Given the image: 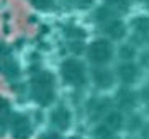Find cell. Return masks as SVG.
Masks as SVG:
<instances>
[{"instance_id":"10","label":"cell","mask_w":149,"mask_h":139,"mask_svg":"<svg viewBox=\"0 0 149 139\" xmlns=\"http://www.w3.org/2000/svg\"><path fill=\"white\" fill-rule=\"evenodd\" d=\"M95 139H115V138L111 136V133L107 128L100 126V128H97V131H95Z\"/></svg>"},{"instance_id":"9","label":"cell","mask_w":149,"mask_h":139,"mask_svg":"<svg viewBox=\"0 0 149 139\" xmlns=\"http://www.w3.org/2000/svg\"><path fill=\"white\" fill-rule=\"evenodd\" d=\"M121 123H123V120H121V115L120 113H110L107 116V124H108L110 129H115V131L120 129Z\"/></svg>"},{"instance_id":"13","label":"cell","mask_w":149,"mask_h":139,"mask_svg":"<svg viewBox=\"0 0 149 139\" xmlns=\"http://www.w3.org/2000/svg\"><path fill=\"white\" fill-rule=\"evenodd\" d=\"M108 3L115 5V7H120V8H125L128 5V0H107Z\"/></svg>"},{"instance_id":"16","label":"cell","mask_w":149,"mask_h":139,"mask_svg":"<svg viewBox=\"0 0 149 139\" xmlns=\"http://www.w3.org/2000/svg\"><path fill=\"white\" fill-rule=\"evenodd\" d=\"M44 139H61V138H59L57 134H49L48 138H44Z\"/></svg>"},{"instance_id":"7","label":"cell","mask_w":149,"mask_h":139,"mask_svg":"<svg viewBox=\"0 0 149 139\" xmlns=\"http://www.w3.org/2000/svg\"><path fill=\"white\" fill-rule=\"evenodd\" d=\"M53 123L57 128H61V129L67 128L69 126V111L64 110V108L56 110V111L53 113Z\"/></svg>"},{"instance_id":"8","label":"cell","mask_w":149,"mask_h":139,"mask_svg":"<svg viewBox=\"0 0 149 139\" xmlns=\"http://www.w3.org/2000/svg\"><path fill=\"white\" fill-rule=\"evenodd\" d=\"M125 31H126L125 25H123L121 22H118V20H115V22H111V23L107 25V33L115 39L123 38V36H125Z\"/></svg>"},{"instance_id":"12","label":"cell","mask_w":149,"mask_h":139,"mask_svg":"<svg viewBox=\"0 0 149 139\" xmlns=\"http://www.w3.org/2000/svg\"><path fill=\"white\" fill-rule=\"evenodd\" d=\"M133 54H134L133 48H128V46L121 48V51H120V56H121V57H125V59H128V57H133Z\"/></svg>"},{"instance_id":"2","label":"cell","mask_w":149,"mask_h":139,"mask_svg":"<svg viewBox=\"0 0 149 139\" xmlns=\"http://www.w3.org/2000/svg\"><path fill=\"white\" fill-rule=\"evenodd\" d=\"M111 44L108 41H95V43L90 44V48H88V57H90V61L97 62V64H103L107 62L111 57Z\"/></svg>"},{"instance_id":"15","label":"cell","mask_w":149,"mask_h":139,"mask_svg":"<svg viewBox=\"0 0 149 139\" xmlns=\"http://www.w3.org/2000/svg\"><path fill=\"white\" fill-rule=\"evenodd\" d=\"M97 13H98V15H97L98 18H107V15H108V12H107V10H103V8H100Z\"/></svg>"},{"instance_id":"6","label":"cell","mask_w":149,"mask_h":139,"mask_svg":"<svg viewBox=\"0 0 149 139\" xmlns=\"http://www.w3.org/2000/svg\"><path fill=\"white\" fill-rule=\"evenodd\" d=\"M118 74H120V77L123 79V82H133L136 79L138 69H136L134 64H123V65H120Z\"/></svg>"},{"instance_id":"5","label":"cell","mask_w":149,"mask_h":139,"mask_svg":"<svg viewBox=\"0 0 149 139\" xmlns=\"http://www.w3.org/2000/svg\"><path fill=\"white\" fill-rule=\"evenodd\" d=\"M93 79L98 87H110L113 83V75L110 74L107 69H98L93 72Z\"/></svg>"},{"instance_id":"3","label":"cell","mask_w":149,"mask_h":139,"mask_svg":"<svg viewBox=\"0 0 149 139\" xmlns=\"http://www.w3.org/2000/svg\"><path fill=\"white\" fill-rule=\"evenodd\" d=\"M62 77L69 83H82L84 82V65L77 61H66L62 64Z\"/></svg>"},{"instance_id":"11","label":"cell","mask_w":149,"mask_h":139,"mask_svg":"<svg viewBox=\"0 0 149 139\" xmlns=\"http://www.w3.org/2000/svg\"><path fill=\"white\" fill-rule=\"evenodd\" d=\"M121 97H125V98H121V105H123V106H133V103H134V97H133L131 93H128L126 90H123Z\"/></svg>"},{"instance_id":"14","label":"cell","mask_w":149,"mask_h":139,"mask_svg":"<svg viewBox=\"0 0 149 139\" xmlns=\"http://www.w3.org/2000/svg\"><path fill=\"white\" fill-rule=\"evenodd\" d=\"M35 3L38 5V7H43L44 8V7H48V5L51 3V0H35Z\"/></svg>"},{"instance_id":"4","label":"cell","mask_w":149,"mask_h":139,"mask_svg":"<svg viewBox=\"0 0 149 139\" xmlns=\"http://www.w3.org/2000/svg\"><path fill=\"white\" fill-rule=\"evenodd\" d=\"M13 134L17 139H26L30 136V124L25 118L18 116L13 123Z\"/></svg>"},{"instance_id":"1","label":"cell","mask_w":149,"mask_h":139,"mask_svg":"<svg viewBox=\"0 0 149 139\" xmlns=\"http://www.w3.org/2000/svg\"><path fill=\"white\" fill-rule=\"evenodd\" d=\"M33 90H35L36 100L43 105L53 100V75L41 74L33 80Z\"/></svg>"},{"instance_id":"17","label":"cell","mask_w":149,"mask_h":139,"mask_svg":"<svg viewBox=\"0 0 149 139\" xmlns=\"http://www.w3.org/2000/svg\"><path fill=\"white\" fill-rule=\"evenodd\" d=\"M74 139H75V138H74Z\"/></svg>"}]
</instances>
